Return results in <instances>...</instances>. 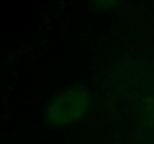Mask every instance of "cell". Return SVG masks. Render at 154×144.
Wrapping results in <instances>:
<instances>
[{
	"label": "cell",
	"mask_w": 154,
	"mask_h": 144,
	"mask_svg": "<svg viewBox=\"0 0 154 144\" xmlns=\"http://www.w3.org/2000/svg\"><path fill=\"white\" fill-rule=\"evenodd\" d=\"M90 96L79 89L64 90L47 105V120L54 126H66L76 122L88 108Z\"/></svg>",
	"instance_id": "1"
}]
</instances>
